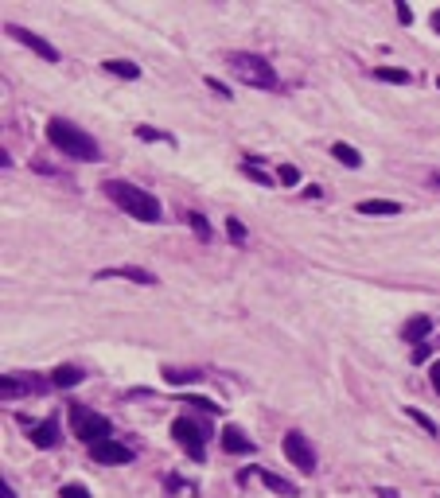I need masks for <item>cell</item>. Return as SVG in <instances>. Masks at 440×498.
<instances>
[{
  "instance_id": "9",
  "label": "cell",
  "mask_w": 440,
  "mask_h": 498,
  "mask_svg": "<svg viewBox=\"0 0 440 498\" xmlns=\"http://www.w3.org/2000/svg\"><path fill=\"white\" fill-rule=\"evenodd\" d=\"M90 460H94V463H129L132 460V447L117 444V440H102V444L90 447Z\"/></svg>"
},
{
  "instance_id": "30",
  "label": "cell",
  "mask_w": 440,
  "mask_h": 498,
  "mask_svg": "<svg viewBox=\"0 0 440 498\" xmlns=\"http://www.w3.org/2000/svg\"><path fill=\"white\" fill-rule=\"evenodd\" d=\"M425 359H429V343L413 346V362H417V366H421V362H425Z\"/></svg>"
},
{
  "instance_id": "10",
  "label": "cell",
  "mask_w": 440,
  "mask_h": 498,
  "mask_svg": "<svg viewBox=\"0 0 440 498\" xmlns=\"http://www.w3.org/2000/svg\"><path fill=\"white\" fill-rule=\"evenodd\" d=\"M113 277L132 280V285H160V280H156V272L137 269V265H113V269H98V280H113Z\"/></svg>"
},
{
  "instance_id": "24",
  "label": "cell",
  "mask_w": 440,
  "mask_h": 498,
  "mask_svg": "<svg viewBox=\"0 0 440 498\" xmlns=\"http://www.w3.org/2000/svg\"><path fill=\"white\" fill-rule=\"evenodd\" d=\"M187 222H191V230H195V234L203 238V242H211V226H206L203 214H187Z\"/></svg>"
},
{
  "instance_id": "28",
  "label": "cell",
  "mask_w": 440,
  "mask_h": 498,
  "mask_svg": "<svg viewBox=\"0 0 440 498\" xmlns=\"http://www.w3.org/2000/svg\"><path fill=\"white\" fill-rule=\"evenodd\" d=\"M226 230H230V238H234V242H246V226L238 218H226Z\"/></svg>"
},
{
  "instance_id": "5",
  "label": "cell",
  "mask_w": 440,
  "mask_h": 498,
  "mask_svg": "<svg viewBox=\"0 0 440 498\" xmlns=\"http://www.w3.org/2000/svg\"><path fill=\"white\" fill-rule=\"evenodd\" d=\"M172 436L179 440V447L191 455L195 463H203V455H206V433L195 425L191 417H179V420H172Z\"/></svg>"
},
{
  "instance_id": "11",
  "label": "cell",
  "mask_w": 440,
  "mask_h": 498,
  "mask_svg": "<svg viewBox=\"0 0 440 498\" xmlns=\"http://www.w3.org/2000/svg\"><path fill=\"white\" fill-rule=\"evenodd\" d=\"M222 447H226V452H238V455H250L253 452V440H246V433L242 428H222Z\"/></svg>"
},
{
  "instance_id": "31",
  "label": "cell",
  "mask_w": 440,
  "mask_h": 498,
  "mask_svg": "<svg viewBox=\"0 0 440 498\" xmlns=\"http://www.w3.org/2000/svg\"><path fill=\"white\" fill-rule=\"evenodd\" d=\"M397 20H402V23H409V20H413V12H409L405 4H397Z\"/></svg>"
},
{
  "instance_id": "22",
  "label": "cell",
  "mask_w": 440,
  "mask_h": 498,
  "mask_svg": "<svg viewBox=\"0 0 440 498\" xmlns=\"http://www.w3.org/2000/svg\"><path fill=\"white\" fill-rule=\"evenodd\" d=\"M405 417H409V420H417V425L425 428L429 436H436V420H429V417H425V413H421V409H405Z\"/></svg>"
},
{
  "instance_id": "7",
  "label": "cell",
  "mask_w": 440,
  "mask_h": 498,
  "mask_svg": "<svg viewBox=\"0 0 440 498\" xmlns=\"http://www.w3.org/2000/svg\"><path fill=\"white\" fill-rule=\"evenodd\" d=\"M4 31H8V36H12V39H16V43L31 47V51H36L39 59H47V63H55V59H59V51H55V47L47 43V39H39L36 31H28V28H16V23H4Z\"/></svg>"
},
{
  "instance_id": "29",
  "label": "cell",
  "mask_w": 440,
  "mask_h": 498,
  "mask_svg": "<svg viewBox=\"0 0 440 498\" xmlns=\"http://www.w3.org/2000/svg\"><path fill=\"white\" fill-rule=\"evenodd\" d=\"M206 86H211V90H214V94H219V97H234V94H230V86H222L219 78H206Z\"/></svg>"
},
{
  "instance_id": "2",
  "label": "cell",
  "mask_w": 440,
  "mask_h": 498,
  "mask_svg": "<svg viewBox=\"0 0 440 498\" xmlns=\"http://www.w3.org/2000/svg\"><path fill=\"white\" fill-rule=\"evenodd\" d=\"M102 187H105V195H110L113 203L121 206V211L132 214V218H140V222H160V218H164L160 198L148 195V191L132 187V184H125V179H105Z\"/></svg>"
},
{
  "instance_id": "13",
  "label": "cell",
  "mask_w": 440,
  "mask_h": 498,
  "mask_svg": "<svg viewBox=\"0 0 440 498\" xmlns=\"http://www.w3.org/2000/svg\"><path fill=\"white\" fill-rule=\"evenodd\" d=\"M31 444H36V447H55V444H59V425H55V420L31 425Z\"/></svg>"
},
{
  "instance_id": "25",
  "label": "cell",
  "mask_w": 440,
  "mask_h": 498,
  "mask_svg": "<svg viewBox=\"0 0 440 498\" xmlns=\"http://www.w3.org/2000/svg\"><path fill=\"white\" fill-rule=\"evenodd\" d=\"M137 137L140 140H168V144H172L168 132H156V129H148V124H137Z\"/></svg>"
},
{
  "instance_id": "14",
  "label": "cell",
  "mask_w": 440,
  "mask_h": 498,
  "mask_svg": "<svg viewBox=\"0 0 440 498\" xmlns=\"http://www.w3.org/2000/svg\"><path fill=\"white\" fill-rule=\"evenodd\" d=\"M359 214H402V203H394V198H362Z\"/></svg>"
},
{
  "instance_id": "17",
  "label": "cell",
  "mask_w": 440,
  "mask_h": 498,
  "mask_svg": "<svg viewBox=\"0 0 440 498\" xmlns=\"http://www.w3.org/2000/svg\"><path fill=\"white\" fill-rule=\"evenodd\" d=\"M257 479H261L265 487H269V491H277V494H296V487L288 483V479H281V475H273V471H257Z\"/></svg>"
},
{
  "instance_id": "20",
  "label": "cell",
  "mask_w": 440,
  "mask_h": 498,
  "mask_svg": "<svg viewBox=\"0 0 440 498\" xmlns=\"http://www.w3.org/2000/svg\"><path fill=\"white\" fill-rule=\"evenodd\" d=\"M199 374L195 370H164V381H168V386H184V381H195Z\"/></svg>"
},
{
  "instance_id": "8",
  "label": "cell",
  "mask_w": 440,
  "mask_h": 498,
  "mask_svg": "<svg viewBox=\"0 0 440 498\" xmlns=\"http://www.w3.org/2000/svg\"><path fill=\"white\" fill-rule=\"evenodd\" d=\"M39 389H43V378H31V374H4V381H0L4 401L23 397V393H39Z\"/></svg>"
},
{
  "instance_id": "6",
  "label": "cell",
  "mask_w": 440,
  "mask_h": 498,
  "mask_svg": "<svg viewBox=\"0 0 440 498\" xmlns=\"http://www.w3.org/2000/svg\"><path fill=\"white\" fill-rule=\"evenodd\" d=\"M285 460L293 463V467H300L304 475H312V471H315V452H312L308 436H300V433H285Z\"/></svg>"
},
{
  "instance_id": "3",
  "label": "cell",
  "mask_w": 440,
  "mask_h": 498,
  "mask_svg": "<svg viewBox=\"0 0 440 498\" xmlns=\"http://www.w3.org/2000/svg\"><path fill=\"white\" fill-rule=\"evenodd\" d=\"M226 66L238 74L242 82H250V86H257V90H273L277 86V74H273V66L261 59V55H250V51H234L226 59Z\"/></svg>"
},
{
  "instance_id": "35",
  "label": "cell",
  "mask_w": 440,
  "mask_h": 498,
  "mask_svg": "<svg viewBox=\"0 0 440 498\" xmlns=\"http://www.w3.org/2000/svg\"><path fill=\"white\" fill-rule=\"evenodd\" d=\"M433 20H436V28H440V8H436V16H433Z\"/></svg>"
},
{
  "instance_id": "15",
  "label": "cell",
  "mask_w": 440,
  "mask_h": 498,
  "mask_svg": "<svg viewBox=\"0 0 440 498\" xmlns=\"http://www.w3.org/2000/svg\"><path fill=\"white\" fill-rule=\"evenodd\" d=\"M82 378H86V374H82L78 366H59V370L51 374V386H59V389H74Z\"/></svg>"
},
{
  "instance_id": "32",
  "label": "cell",
  "mask_w": 440,
  "mask_h": 498,
  "mask_svg": "<svg viewBox=\"0 0 440 498\" xmlns=\"http://www.w3.org/2000/svg\"><path fill=\"white\" fill-rule=\"evenodd\" d=\"M0 498H16V491H12V483H8V479L0 483Z\"/></svg>"
},
{
  "instance_id": "33",
  "label": "cell",
  "mask_w": 440,
  "mask_h": 498,
  "mask_svg": "<svg viewBox=\"0 0 440 498\" xmlns=\"http://www.w3.org/2000/svg\"><path fill=\"white\" fill-rule=\"evenodd\" d=\"M433 389L440 393V362H433Z\"/></svg>"
},
{
  "instance_id": "27",
  "label": "cell",
  "mask_w": 440,
  "mask_h": 498,
  "mask_svg": "<svg viewBox=\"0 0 440 498\" xmlns=\"http://www.w3.org/2000/svg\"><path fill=\"white\" fill-rule=\"evenodd\" d=\"M59 498H90V491H86V487H78V483H66Z\"/></svg>"
},
{
  "instance_id": "19",
  "label": "cell",
  "mask_w": 440,
  "mask_h": 498,
  "mask_svg": "<svg viewBox=\"0 0 440 498\" xmlns=\"http://www.w3.org/2000/svg\"><path fill=\"white\" fill-rule=\"evenodd\" d=\"M374 78H382V82H397V86H402V82H409V74L397 70V66H378Z\"/></svg>"
},
{
  "instance_id": "12",
  "label": "cell",
  "mask_w": 440,
  "mask_h": 498,
  "mask_svg": "<svg viewBox=\"0 0 440 498\" xmlns=\"http://www.w3.org/2000/svg\"><path fill=\"white\" fill-rule=\"evenodd\" d=\"M429 331H433V319H429V315H413V319L402 327V339H405V343H417L421 346V339H425Z\"/></svg>"
},
{
  "instance_id": "23",
  "label": "cell",
  "mask_w": 440,
  "mask_h": 498,
  "mask_svg": "<svg viewBox=\"0 0 440 498\" xmlns=\"http://www.w3.org/2000/svg\"><path fill=\"white\" fill-rule=\"evenodd\" d=\"M246 176H250L253 179V184H261V187H273V176H269V171H261V168H257V164H246Z\"/></svg>"
},
{
  "instance_id": "36",
  "label": "cell",
  "mask_w": 440,
  "mask_h": 498,
  "mask_svg": "<svg viewBox=\"0 0 440 498\" xmlns=\"http://www.w3.org/2000/svg\"><path fill=\"white\" fill-rule=\"evenodd\" d=\"M436 86H440V78H436Z\"/></svg>"
},
{
  "instance_id": "4",
  "label": "cell",
  "mask_w": 440,
  "mask_h": 498,
  "mask_svg": "<svg viewBox=\"0 0 440 498\" xmlns=\"http://www.w3.org/2000/svg\"><path fill=\"white\" fill-rule=\"evenodd\" d=\"M70 420H74V436L90 447L102 444V440H113V425H110V417H102V413H90V409L70 405Z\"/></svg>"
},
{
  "instance_id": "26",
  "label": "cell",
  "mask_w": 440,
  "mask_h": 498,
  "mask_svg": "<svg viewBox=\"0 0 440 498\" xmlns=\"http://www.w3.org/2000/svg\"><path fill=\"white\" fill-rule=\"evenodd\" d=\"M184 405H195V409H206V413H219L222 409V405L206 401V397H184Z\"/></svg>"
},
{
  "instance_id": "37",
  "label": "cell",
  "mask_w": 440,
  "mask_h": 498,
  "mask_svg": "<svg viewBox=\"0 0 440 498\" xmlns=\"http://www.w3.org/2000/svg\"><path fill=\"white\" fill-rule=\"evenodd\" d=\"M436 184H440V176H436Z\"/></svg>"
},
{
  "instance_id": "21",
  "label": "cell",
  "mask_w": 440,
  "mask_h": 498,
  "mask_svg": "<svg viewBox=\"0 0 440 498\" xmlns=\"http://www.w3.org/2000/svg\"><path fill=\"white\" fill-rule=\"evenodd\" d=\"M277 179H281L285 187H296V179H300V168H296V164H281Z\"/></svg>"
},
{
  "instance_id": "34",
  "label": "cell",
  "mask_w": 440,
  "mask_h": 498,
  "mask_svg": "<svg viewBox=\"0 0 440 498\" xmlns=\"http://www.w3.org/2000/svg\"><path fill=\"white\" fill-rule=\"evenodd\" d=\"M378 494H382V498H397L394 491H386V487H382V491H378Z\"/></svg>"
},
{
  "instance_id": "18",
  "label": "cell",
  "mask_w": 440,
  "mask_h": 498,
  "mask_svg": "<svg viewBox=\"0 0 440 498\" xmlns=\"http://www.w3.org/2000/svg\"><path fill=\"white\" fill-rule=\"evenodd\" d=\"M105 70L117 74V78H125V82L140 78V66H137V63H129V59H110V63H105Z\"/></svg>"
},
{
  "instance_id": "1",
  "label": "cell",
  "mask_w": 440,
  "mask_h": 498,
  "mask_svg": "<svg viewBox=\"0 0 440 498\" xmlns=\"http://www.w3.org/2000/svg\"><path fill=\"white\" fill-rule=\"evenodd\" d=\"M47 140L59 148L63 156H74V160H86V164H98L102 160V148L90 132H82L78 124L63 121V117H51L47 121Z\"/></svg>"
},
{
  "instance_id": "16",
  "label": "cell",
  "mask_w": 440,
  "mask_h": 498,
  "mask_svg": "<svg viewBox=\"0 0 440 498\" xmlns=\"http://www.w3.org/2000/svg\"><path fill=\"white\" fill-rule=\"evenodd\" d=\"M331 156H335V160L343 164V168H359V164H362V156L355 152V148L347 144V140H335V144H331Z\"/></svg>"
}]
</instances>
